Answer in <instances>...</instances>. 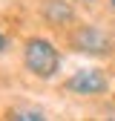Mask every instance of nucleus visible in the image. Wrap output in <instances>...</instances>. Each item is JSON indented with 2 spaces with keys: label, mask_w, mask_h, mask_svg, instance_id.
<instances>
[{
  "label": "nucleus",
  "mask_w": 115,
  "mask_h": 121,
  "mask_svg": "<svg viewBox=\"0 0 115 121\" xmlns=\"http://www.w3.org/2000/svg\"><path fill=\"white\" fill-rule=\"evenodd\" d=\"M23 64H26V69L32 72L35 78L46 81V78H52V75L58 72L61 55H58V49L46 38H29L26 40V49H23Z\"/></svg>",
  "instance_id": "f257e3e1"
},
{
  "label": "nucleus",
  "mask_w": 115,
  "mask_h": 121,
  "mask_svg": "<svg viewBox=\"0 0 115 121\" xmlns=\"http://www.w3.org/2000/svg\"><path fill=\"white\" fill-rule=\"evenodd\" d=\"M66 89L75 92V95H104L109 89V78L101 69L86 66V69H78L75 75L66 78Z\"/></svg>",
  "instance_id": "f03ea898"
},
{
  "label": "nucleus",
  "mask_w": 115,
  "mask_h": 121,
  "mask_svg": "<svg viewBox=\"0 0 115 121\" xmlns=\"http://www.w3.org/2000/svg\"><path fill=\"white\" fill-rule=\"evenodd\" d=\"M72 46L86 55H107L109 52V38L98 26H81L72 32Z\"/></svg>",
  "instance_id": "7ed1b4c3"
},
{
  "label": "nucleus",
  "mask_w": 115,
  "mask_h": 121,
  "mask_svg": "<svg viewBox=\"0 0 115 121\" xmlns=\"http://www.w3.org/2000/svg\"><path fill=\"white\" fill-rule=\"evenodd\" d=\"M43 20L52 26H69L75 20V9L66 0H46L43 3Z\"/></svg>",
  "instance_id": "20e7f679"
},
{
  "label": "nucleus",
  "mask_w": 115,
  "mask_h": 121,
  "mask_svg": "<svg viewBox=\"0 0 115 121\" xmlns=\"http://www.w3.org/2000/svg\"><path fill=\"white\" fill-rule=\"evenodd\" d=\"M12 118H14V121H43L46 115H43L40 110H26V112H14Z\"/></svg>",
  "instance_id": "39448f33"
},
{
  "label": "nucleus",
  "mask_w": 115,
  "mask_h": 121,
  "mask_svg": "<svg viewBox=\"0 0 115 121\" xmlns=\"http://www.w3.org/2000/svg\"><path fill=\"white\" fill-rule=\"evenodd\" d=\"M6 46H9V40H6V35L0 32V52H6Z\"/></svg>",
  "instance_id": "423d86ee"
},
{
  "label": "nucleus",
  "mask_w": 115,
  "mask_h": 121,
  "mask_svg": "<svg viewBox=\"0 0 115 121\" xmlns=\"http://www.w3.org/2000/svg\"><path fill=\"white\" fill-rule=\"evenodd\" d=\"M109 6H112V9H115V0H109Z\"/></svg>",
  "instance_id": "0eeeda50"
},
{
  "label": "nucleus",
  "mask_w": 115,
  "mask_h": 121,
  "mask_svg": "<svg viewBox=\"0 0 115 121\" xmlns=\"http://www.w3.org/2000/svg\"><path fill=\"white\" fill-rule=\"evenodd\" d=\"M89 3H92V0H89Z\"/></svg>",
  "instance_id": "6e6552de"
}]
</instances>
